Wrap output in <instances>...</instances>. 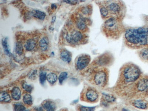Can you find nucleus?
Segmentation results:
<instances>
[{
	"label": "nucleus",
	"instance_id": "2eb2a0df",
	"mask_svg": "<svg viewBox=\"0 0 148 111\" xmlns=\"http://www.w3.org/2000/svg\"><path fill=\"white\" fill-rule=\"evenodd\" d=\"M42 105L43 109L46 111H55L56 110V104L52 101H45Z\"/></svg>",
	"mask_w": 148,
	"mask_h": 111
},
{
	"label": "nucleus",
	"instance_id": "2f4dec72",
	"mask_svg": "<svg viewBox=\"0 0 148 111\" xmlns=\"http://www.w3.org/2000/svg\"><path fill=\"white\" fill-rule=\"evenodd\" d=\"M68 75V73L66 72H62L60 74L58 77V81L60 84H62L63 82L67 79Z\"/></svg>",
	"mask_w": 148,
	"mask_h": 111
},
{
	"label": "nucleus",
	"instance_id": "9d476101",
	"mask_svg": "<svg viewBox=\"0 0 148 111\" xmlns=\"http://www.w3.org/2000/svg\"><path fill=\"white\" fill-rule=\"evenodd\" d=\"M91 61L90 56L83 54L79 56L75 61V67L77 70L82 71L88 66Z\"/></svg>",
	"mask_w": 148,
	"mask_h": 111
},
{
	"label": "nucleus",
	"instance_id": "cd10ccee",
	"mask_svg": "<svg viewBox=\"0 0 148 111\" xmlns=\"http://www.w3.org/2000/svg\"><path fill=\"white\" fill-rule=\"evenodd\" d=\"M15 51L18 55H21L23 52V47L22 43L19 42H17L15 47Z\"/></svg>",
	"mask_w": 148,
	"mask_h": 111
},
{
	"label": "nucleus",
	"instance_id": "7ed1b4c3",
	"mask_svg": "<svg viewBox=\"0 0 148 111\" xmlns=\"http://www.w3.org/2000/svg\"><path fill=\"white\" fill-rule=\"evenodd\" d=\"M123 21L114 17H110L102 25V32L108 38L113 40L119 39L126 29Z\"/></svg>",
	"mask_w": 148,
	"mask_h": 111
},
{
	"label": "nucleus",
	"instance_id": "bb28decb",
	"mask_svg": "<svg viewBox=\"0 0 148 111\" xmlns=\"http://www.w3.org/2000/svg\"><path fill=\"white\" fill-rule=\"evenodd\" d=\"M14 111H29L23 104L21 103H16L13 105Z\"/></svg>",
	"mask_w": 148,
	"mask_h": 111
},
{
	"label": "nucleus",
	"instance_id": "6ab92c4d",
	"mask_svg": "<svg viewBox=\"0 0 148 111\" xmlns=\"http://www.w3.org/2000/svg\"><path fill=\"white\" fill-rule=\"evenodd\" d=\"M79 14L82 16H88L92 14V7L91 5H87L86 6L81 7L79 9Z\"/></svg>",
	"mask_w": 148,
	"mask_h": 111
},
{
	"label": "nucleus",
	"instance_id": "f704fd0d",
	"mask_svg": "<svg viewBox=\"0 0 148 111\" xmlns=\"http://www.w3.org/2000/svg\"><path fill=\"white\" fill-rule=\"evenodd\" d=\"M57 8V5H56L52 4V5H51V9H56Z\"/></svg>",
	"mask_w": 148,
	"mask_h": 111
},
{
	"label": "nucleus",
	"instance_id": "4be33fe9",
	"mask_svg": "<svg viewBox=\"0 0 148 111\" xmlns=\"http://www.w3.org/2000/svg\"><path fill=\"white\" fill-rule=\"evenodd\" d=\"M36 46V42L33 39L27 40L25 44V48L27 51H31L34 49Z\"/></svg>",
	"mask_w": 148,
	"mask_h": 111
},
{
	"label": "nucleus",
	"instance_id": "393cba45",
	"mask_svg": "<svg viewBox=\"0 0 148 111\" xmlns=\"http://www.w3.org/2000/svg\"><path fill=\"white\" fill-rule=\"evenodd\" d=\"M58 80V77L56 74L53 73H48L47 76V80L51 84H54Z\"/></svg>",
	"mask_w": 148,
	"mask_h": 111
},
{
	"label": "nucleus",
	"instance_id": "7c9ffc66",
	"mask_svg": "<svg viewBox=\"0 0 148 111\" xmlns=\"http://www.w3.org/2000/svg\"><path fill=\"white\" fill-rule=\"evenodd\" d=\"M47 73L44 71H42L39 74V81L42 85H44L47 79Z\"/></svg>",
	"mask_w": 148,
	"mask_h": 111
},
{
	"label": "nucleus",
	"instance_id": "c9c22d12",
	"mask_svg": "<svg viewBox=\"0 0 148 111\" xmlns=\"http://www.w3.org/2000/svg\"><path fill=\"white\" fill-rule=\"evenodd\" d=\"M55 19H56V16H53V18H52V23H54V21H55Z\"/></svg>",
	"mask_w": 148,
	"mask_h": 111
},
{
	"label": "nucleus",
	"instance_id": "0eeeda50",
	"mask_svg": "<svg viewBox=\"0 0 148 111\" xmlns=\"http://www.w3.org/2000/svg\"><path fill=\"white\" fill-rule=\"evenodd\" d=\"M65 40L69 44L72 46H77L85 43L86 38L84 32L77 29L71 28L66 33Z\"/></svg>",
	"mask_w": 148,
	"mask_h": 111
},
{
	"label": "nucleus",
	"instance_id": "473e14b6",
	"mask_svg": "<svg viewBox=\"0 0 148 111\" xmlns=\"http://www.w3.org/2000/svg\"><path fill=\"white\" fill-rule=\"evenodd\" d=\"M37 75V71L34 70L31 72L29 76V78L31 79H35Z\"/></svg>",
	"mask_w": 148,
	"mask_h": 111
},
{
	"label": "nucleus",
	"instance_id": "a878e982",
	"mask_svg": "<svg viewBox=\"0 0 148 111\" xmlns=\"http://www.w3.org/2000/svg\"><path fill=\"white\" fill-rule=\"evenodd\" d=\"M23 101L24 104L27 105L28 106L32 105L33 103V100H32V97L31 95L29 93L25 94L23 97Z\"/></svg>",
	"mask_w": 148,
	"mask_h": 111
},
{
	"label": "nucleus",
	"instance_id": "39448f33",
	"mask_svg": "<svg viewBox=\"0 0 148 111\" xmlns=\"http://www.w3.org/2000/svg\"><path fill=\"white\" fill-rule=\"evenodd\" d=\"M108 9L111 17L117 18L123 21L127 8L125 3L121 1H108L103 2Z\"/></svg>",
	"mask_w": 148,
	"mask_h": 111
},
{
	"label": "nucleus",
	"instance_id": "72a5a7b5",
	"mask_svg": "<svg viewBox=\"0 0 148 111\" xmlns=\"http://www.w3.org/2000/svg\"><path fill=\"white\" fill-rule=\"evenodd\" d=\"M64 1L66 2L67 3L73 5L76 4L78 1Z\"/></svg>",
	"mask_w": 148,
	"mask_h": 111
},
{
	"label": "nucleus",
	"instance_id": "1a4fd4ad",
	"mask_svg": "<svg viewBox=\"0 0 148 111\" xmlns=\"http://www.w3.org/2000/svg\"><path fill=\"white\" fill-rule=\"evenodd\" d=\"M73 23L76 29L84 33L87 32L88 29L89 24L88 18L78 13L73 16Z\"/></svg>",
	"mask_w": 148,
	"mask_h": 111
},
{
	"label": "nucleus",
	"instance_id": "f03ea898",
	"mask_svg": "<svg viewBox=\"0 0 148 111\" xmlns=\"http://www.w3.org/2000/svg\"><path fill=\"white\" fill-rule=\"evenodd\" d=\"M123 42L129 49L139 50L148 47V24L142 27L126 28Z\"/></svg>",
	"mask_w": 148,
	"mask_h": 111
},
{
	"label": "nucleus",
	"instance_id": "f8f14e48",
	"mask_svg": "<svg viewBox=\"0 0 148 111\" xmlns=\"http://www.w3.org/2000/svg\"><path fill=\"white\" fill-rule=\"evenodd\" d=\"M114 61V58L113 55L110 52H107L99 57L98 62L101 65L108 66L112 64Z\"/></svg>",
	"mask_w": 148,
	"mask_h": 111
},
{
	"label": "nucleus",
	"instance_id": "6e6552de",
	"mask_svg": "<svg viewBox=\"0 0 148 111\" xmlns=\"http://www.w3.org/2000/svg\"><path fill=\"white\" fill-rule=\"evenodd\" d=\"M99 94L95 88L88 87L86 88L81 95V99L83 101L90 103H95L98 101Z\"/></svg>",
	"mask_w": 148,
	"mask_h": 111
},
{
	"label": "nucleus",
	"instance_id": "423d86ee",
	"mask_svg": "<svg viewBox=\"0 0 148 111\" xmlns=\"http://www.w3.org/2000/svg\"><path fill=\"white\" fill-rule=\"evenodd\" d=\"M109 78L108 70L105 67L96 70L92 75V82L95 85L104 88L107 85Z\"/></svg>",
	"mask_w": 148,
	"mask_h": 111
},
{
	"label": "nucleus",
	"instance_id": "a211bd4d",
	"mask_svg": "<svg viewBox=\"0 0 148 111\" xmlns=\"http://www.w3.org/2000/svg\"><path fill=\"white\" fill-rule=\"evenodd\" d=\"M115 100H116V98L113 95L103 93L102 103L105 106V104L107 105L110 103H114Z\"/></svg>",
	"mask_w": 148,
	"mask_h": 111
},
{
	"label": "nucleus",
	"instance_id": "c85d7f7f",
	"mask_svg": "<svg viewBox=\"0 0 148 111\" xmlns=\"http://www.w3.org/2000/svg\"><path fill=\"white\" fill-rule=\"evenodd\" d=\"M22 87L25 91H26L27 92H28V93H31L32 90H33V87H32V86L31 85L28 84L26 82H23Z\"/></svg>",
	"mask_w": 148,
	"mask_h": 111
},
{
	"label": "nucleus",
	"instance_id": "5701e85b",
	"mask_svg": "<svg viewBox=\"0 0 148 111\" xmlns=\"http://www.w3.org/2000/svg\"><path fill=\"white\" fill-rule=\"evenodd\" d=\"M0 101L1 103H10L11 101V97L10 94L5 91H2L1 92Z\"/></svg>",
	"mask_w": 148,
	"mask_h": 111
},
{
	"label": "nucleus",
	"instance_id": "c756f323",
	"mask_svg": "<svg viewBox=\"0 0 148 111\" xmlns=\"http://www.w3.org/2000/svg\"><path fill=\"white\" fill-rule=\"evenodd\" d=\"M95 107H89L79 105L77 107L78 111H95Z\"/></svg>",
	"mask_w": 148,
	"mask_h": 111
},
{
	"label": "nucleus",
	"instance_id": "dca6fc26",
	"mask_svg": "<svg viewBox=\"0 0 148 111\" xmlns=\"http://www.w3.org/2000/svg\"><path fill=\"white\" fill-rule=\"evenodd\" d=\"M100 12L101 16L104 20H106L108 18L111 17L110 15L107 7L105 6L103 3L100 5Z\"/></svg>",
	"mask_w": 148,
	"mask_h": 111
},
{
	"label": "nucleus",
	"instance_id": "b1692460",
	"mask_svg": "<svg viewBox=\"0 0 148 111\" xmlns=\"http://www.w3.org/2000/svg\"><path fill=\"white\" fill-rule=\"evenodd\" d=\"M32 15L38 19L43 20L45 18L46 15L44 12L37 10H34L32 11Z\"/></svg>",
	"mask_w": 148,
	"mask_h": 111
},
{
	"label": "nucleus",
	"instance_id": "9b49d317",
	"mask_svg": "<svg viewBox=\"0 0 148 111\" xmlns=\"http://www.w3.org/2000/svg\"><path fill=\"white\" fill-rule=\"evenodd\" d=\"M130 103L134 108L140 110L148 109V101L146 98L131 100Z\"/></svg>",
	"mask_w": 148,
	"mask_h": 111
},
{
	"label": "nucleus",
	"instance_id": "ddd939ff",
	"mask_svg": "<svg viewBox=\"0 0 148 111\" xmlns=\"http://www.w3.org/2000/svg\"><path fill=\"white\" fill-rule=\"evenodd\" d=\"M137 53L138 58L142 62L148 63V47L139 49Z\"/></svg>",
	"mask_w": 148,
	"mask_h": 111
},
{
	"label": "nucleus",
	"instance_id": "412c9836",
	"mask_svg": "<svg viewBox=\"0 0 148 111\" xmlns=\"http://www.w3.org/2000/svg\"><path fill=\"white\" fill-rule=\"evenodd\" d=\"M39 46L42 51H46L49 46V40L47 37H44L39 42Z\"/></svg>",
	"mask_w": 148,
	"mask_h": 111
},
{
	"label": "nucleus",
	"instance_id": "20e7f679",
	"mask_svg": "<svg viewBox=\"0 0 148 111\" xmlns=\"http://www.w3.org/2000/svg\"><path fill=\"white\" fill-rule=\"evenodd\" d=\"M122 97L130 100L148 98V75H142Z\"/></svg>",
	"mask_w": 148,
	"mask_h": 111
},
{
	"label": "nucleus",
	"instance_id": "f3484780",
	"mask_svg": "<svg viewBox=\"0 0 148 111\" xmlns=\"http://www.w3.org/2000/svg\"><path fill=\"white\" fill-rule=\"evenodd\" d=\"M11 95L13 100L19 101L21 98V91L18 87H14L11 90Z\"/></svg>",
	"mask_w": 148,
	"mask_h": 111
},
{
	"label": "nucleus",
	"instance_id": "4468645a",
	"mask_svg": "<svg viewBox=\"0 0 148 111\" xmlns=\"http://www.w3.org/2000/svg\"><path fill=\"white\" fill-rule=\"evenodd\" d=\"M72 53L66 49H63L60 53L61 59L67 63H70L72 60Z\"/></svg>",
	"mask_w": 148,
	"mask_h": 111
},
{
	"label": "nucleus",
	"instance_id": "f257e3e1",
	"mask_svg": "<svg viewBox=\"0 0 148 111\" xmlns=\"http://www.w3.org/2000/svg\"><path fill=\"white\" fill-rule=\"evenodd\" d=\"M142 75L140 69L136 64L132 62L124 64L119 70L114 90L118 95L121 96Z\"/></svg>",
	"mask_w": 148,
	"mask_h": 111
},
{
	"label": "nucleus",
	"instance_id": "aec40b11",
	"mask_svg": "<svg viewBox=\"0 0 148 111\" xmlns=\"http://www.w3.org/2000/svg\"><path fill=\"white\" fill-rule=\"evenodd\" d=\"M2 45L5 54L8 56L9 57H11L12 55L10 51V46L9 45L8 38H5L2 39Z\"/></svg>",
	"mask_w": 148,
	"mask_h": 111
}]
</instances>
